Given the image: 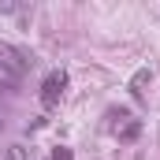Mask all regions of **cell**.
Listing matches in <instances>:
<instances>
[{
	"label": "cell",
	"mask_w": 160,
	"mask_h": 160,
	"mask_svg": "<svg viewBox=\"0 0 160 160\" xmlns=\"http://www.w3.org/2000/svg\"><path fill=\"white\" fill-rule=\"evenodd\" d=\"M26 67H34V56L11 48V45H0V89L15 93L22 78H26Z\"/></svg>",
	"instance_id": "6da1fadb"
},
{
	"label": "cell",
	"mask_w": 160,
	"mask_h": 160,
	"mask_svg": "<svg viewBox=\"0 0 160 160\" xmlns=\"http://www.w3.org/2000/svg\"><path fill=\"white\" fill-rule=\"evenodd\" d=\"M63 89H67V71H48L45 82H41V104L45 108H56L60 97H63Z\"/></svg>",
	"instance_id": "7a4b0ae2"
},
{
	"label": "cell",
	"mask_w": 160,
	"mask_h": 160,
	"mask_svg": "<svg viewBox=\"0 0 160 160\" xmlns=\"http://www.w3.org/2000/svg\"><path fill=\"white\" fill-rule=\"evenodd\" d=\"M149 82H153V71H149V67H138V71H134V78H130V86H127V89H130L134 97H142Z\"/></svg>",
	"instance_id": "3957f363"
},
{
	"label": "cell",
	"mask_w": 160,
	"mask_h": 160,
	"mask_svg": "<svg viewBox=\"0 0 160 160\" xmlns=\"http://www.w3.org/2000/svg\"><path fill=\"white\" fill-rule=\"evenodd\" d=\"M116 134H119V142H134V138L142 134V119H127L123 130H116Z\"/></svg>",
	"instance_id": "277c9868"
},
{
	"label": "cell",
	"mask_w": 160,
	"mask_h": 160,
	"mask_svg": "<svg viewBox=\"0 0 160 160\" xmlns=\"http://www.w3.org/2000/svg\"><path fill=\"white\" fill-rule=\"evenodd\" d=\"M26 157H30V153H26V145H11L4 160H26Z\"/></svg>",
	"instance_id": "5b68a950"
},
{
	"label": "cell",
	"mask_w": 160,
	"mask_h": 160,
	"mask_svg": "<svg viewBox=\"0 0 160 160\" xmlns=\"http://www.w3.org/2000/svg\"><path fill=\"white\" fill-rule=\"evenodd\" d=\"M48 160H71V149L60 145V149H52V157H48Z\"/></svg>",
	"instance_id": "8992f818"
}]
</instances>
